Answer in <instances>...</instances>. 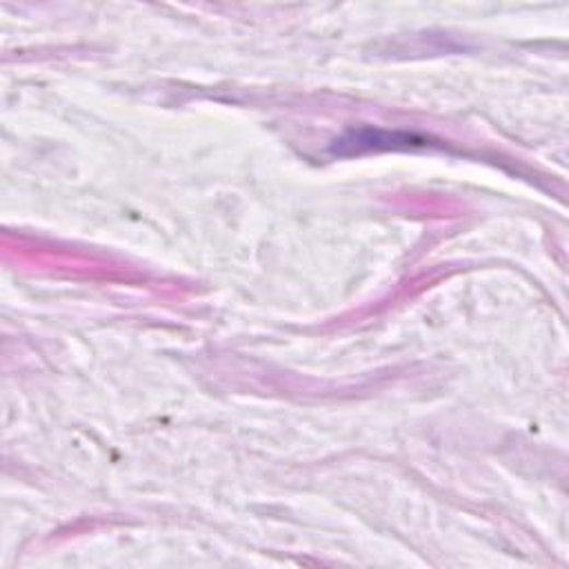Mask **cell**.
Returning a JSON list of instances; mask_svg holds the SVG:
<instances>
[{
  "instance_id": "cell-1",
  "label": "cell",
  "mask_w": 569,
  "mask_h": 569,
  "mask_svg": "<svg viewBox=\"0 0 569 569\" xmlns=\"http://www.w3.org/2000/svg\"><path fill=\"white\" fill-rule=\"evenodd\" d=\"M425 146V138H416L411 133H390L381 129H359L349 131L340 140L334 142L336 154H363V152H379V150H396V148H414Z\"/></svg>"
}]
</instances>
